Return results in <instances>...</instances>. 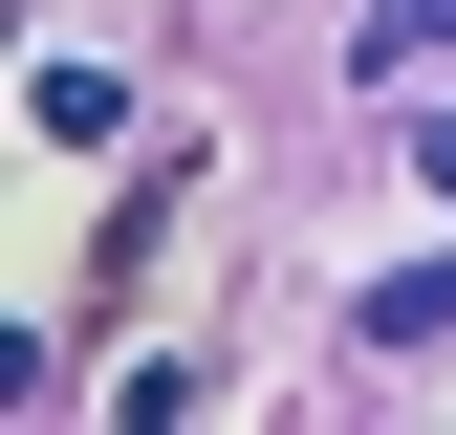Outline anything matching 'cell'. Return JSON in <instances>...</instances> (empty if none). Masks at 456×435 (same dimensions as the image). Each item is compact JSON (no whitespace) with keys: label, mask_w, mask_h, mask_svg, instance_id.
<instances>
[{"label":"cell","mask_w":456,"mask_h":435,"mask_svg":"<svg viewBox=\"0 0 456 435\" xmlns=\"http://www.w3.org/2000/svg\"><path fill=\"white\" fill-rule=\"evenodd\" d=\"M456 66V0H370V22H348V87H435Z\"/></svg>","instance_id":"1"},{"label":"cell","mask_w":456,"mask_h":435,"mask_svg":"<svg viewBox=\"0 0 456 435\" xmlns=\"http://www.w3.org/2000/svg\"><path fill=\"white\" fill-rule=\"evenodd\" d=\"M370 349H456V261H391V283H370Z\"/></svg>","instance_id":"2"},{"label":"cell","mask_w":456,"mask_h":435,"mask_svg":"<svg viewBox=\"0 0 456 435\" xmlns=\"http://www.w3.org/2000/svg\"><path fill=\"white\" fill-rule=\"evenodd\" d=\"M413 196H456V109H413Z\"/></svg>","instance_id":"3"}]
</instances>
